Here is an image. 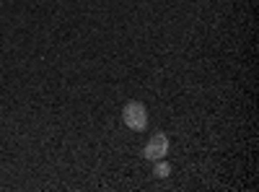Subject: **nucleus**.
Segmentation results:
<instances>
[{
    "label": "nucleus",
    "mask_w": 259,
    "mask_h": 192,
    "mask_svg": "<svg viewBox=\"0 0 259 192\" xmlns=\"http://www.w3.org/2000/svg\"><path fill=\"white\" fill-rule=\"evenodd\" d=\"M122 122H124V127H130V130L143 133L148 127V109H145V104L143 101H127L122 106Z\"/></svg>",
    "instance_id": "1"
},
{
    "label": "nucleus",
    "mask_w": 259,
    "mask_h": 192,
    "mask_svg": "<svg viewBox=\"0 0 259 192\" xmlns=\"http://www.w3.org/2000/svg\"><path fill=\"white\" fill-rule=\"evenodd\" d=\"M168 135L166 133H156V135H150V140L145 143L143 148V156L148 161H158V159H166L168 156Z\"/></svg>",
    "instance_id": "2"
},
{
    "label": "nucleus",
    "mask_w": 259,
    "mask_h": 192,
    "mask_svg": "<svg viewBox=\"0 0 259 192\" xmlns=\"http://www.w3.org/2000/svg\"><path fill=\"white\" fill-rule=\"evenodd\" d=\"M153 177H156V179H166V177H171V164H168L166 159L153 161Z\"/></svg>",
    "instance_id": "3"
}]
</instances>
